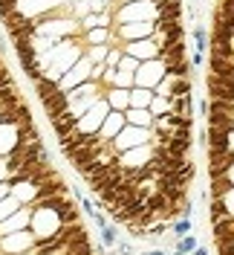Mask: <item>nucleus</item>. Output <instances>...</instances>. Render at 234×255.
I'll use <instances>...</instances> for the list:
<instances>
[{
  "mask_svg": "<svg viewBox=\"0 0 234 255\" xmlns=\"http://www.w3.org/2000/svg\"><path fill=\"white\" fill-rule=\"evenodd\" d=\"M113 87L133 90V87H136V76H133V73H125V70H116V81H113Z\"/></svg>",
  "mask_w": 234,
  "mask_h": 255,
  "instance_id": "393cba45",
  "label": "nucleus"
},
{
  "mask_svg": "<svg viewBox=\"0 0 234 255\" xmlns=\"http://www.w3.org/2000/svg\"><path fill=\"white\" fill-rule=\"evenodd\" d=\"M17 12V0H0V17H12Z\"/></svg>",
  "mask_w": 234,
  "mask_h": 255,
  "instance_id": "7c9ffc66",
  "label": "nucleus"
},
{
  "mask_svg": "<svg viewBox=\"0 0 234 255\" xmlns=\"http://www.w3.org/2000/svg\"><path fill=\"white\" fill-rule=\"evenodd\" d=\"M104 99H107L110 111L125 113L127 108H130V90H122V87H110L107 93H104Z\"/></svg>",
  "mask_w": 234,
  "mask_h": 255,
  "instance_id": "dca6fc26",
  "label": "nucleus"
},
{
  "mask_svg": "<svg viewBox=\"0 0 234 255\" xmlns=\"http://www.w3.org/2000/svg\"><path fill=\"white\" fill-rule=\"evenodd\" d=\"M122 58H125V49H122V47H110L107 58H104V67H110V70H119Z\"/></svg>",
  "mask_w": 234,
  "mask_h": 255,
  "instance_id": "a878e982",
  "label": "nucleus"
},
{
  "mask_svg": "<svg viewBox=\"0 0 234 255\" xmlns=\"http://www.w3.org/2000/svg\"><path fill=\"white\" fill-rule=\"evenodd\" d=\"M154 102V90H145V87H133L130 90V108H139V111H148ZM127 108V111H130Z\"/></svg>",
  "mask_w": 234,
  "mask_h": 255,
  "instance_id": "6ab92c4d",
  "label": "nucleus"
},
{
  "mask_svg": "<svg viewBox=\"0 0 234 255\" xmlns=\"http://www.w3.org/2000/svg\"><path fill=\"white\" fill-rule=\"evenodd\" d=\"M171 113L182 116V119H194V96H173L171 99Z\"/></svg>",
  "mask_w": 234,
  "mask_h": 255,
  "instance_id": "f3484780",
  "label": "nucleus"
},
{
  "mask_svg": "<svg viewBox=\"0 0 234 255\" xmlns=\"http://www.w3.org/2000/svg\"><path fill=\"white\" fill-rule=\"evenodd\" d=\"M194 44H197V52H200V55H203L205 49H208V35H205V29L203 26H194Z\"/></svg>",
  "mask_w": 234,
  "mask_h": 255,
  "instance_id": "cd10ccee",
  "label": "nucleus"
},
{
  "mask_svg": "<svg viewBox=\"0 0 234 255\" xmlns=\"http://www.w3.org/2000/svg\"><path fill=\"white\" fill-rule=\"evenodd\" d=\"M151 136H154V133H151L148 128L127 125L125 130H122L116 139H110V142L116 145V151H119V154H125V151H133V148H139V145H148V142H151Z\"/></svg>",
  "mask_w": 234,
  "mask_h": 255,
  "instance_id": "39448f33",
  "label": "nucleus"
},
{
  "mask_svg": "<svg viewBox=\"0 0 234 255\" xmlns=\"http://www.w3.org/2000/svg\"><path fill=\"white\" fill-rule=\"evenodd\" d=\"M125 119H127V125H133V128H154V113L151 111H139V108H130V111H125Z\"/></svg>",
  "mask_w": 234,
  "mask_h": 255,
  "instance_id": "a211bd4d",
  "label": "nucleus"
},
{
  "mask_svg": "<svg viewBox=\"0 0 234 255\" xmlns=\"http://www.w3.org/2000/svg\"><path fill=\"white\" fill-rule=\"evenodd\" d=\"M32 229H35V241H44L49 235H55L61 229V218L52 212V209L44 206H32Z\"/></svg>",
  "mask_w": 234,
  "mask_h": 255,
  "instance_id": "f03ea898",
  "label": "nucleus"
},
{
  "mask_svg": "<svg viewBox=\"0 0 234 255\" xmlns=\"http://www.w3.org/2000/svg\"><path fill=\"white\" fill-rule=\"evenodd\" d=\"M107 52H110V44H104V47H90L87 49V58H90V64H104Z\"/></svg>",
  "mask_w": 234,
  "mask_h": 255,
  "instance_id": "bb28decb",
  "label": "nucleus"
},
{
  "mask_svg": "<svg viewBox=\"0 0 234 255\" xmlns=\"http://www.w3.org/2000/svg\"><path fill=\"white\" fill-rule=\"evenodd\" d=\"M234 165V151H226V154H208V177H226Z\"/></svg>",
  "mask_w": 234,
  "mask_h": 255,
  "instance_id": "f8f14e48",
  "label": "nucleus"
},
{
  "mask_svg": "<svg viewBox=\"0 0 234 255\" xmlns=\"http://www.w3.org/2000/svg\"><path fill=\"white\" fill-rule=\"evenodd\" d=\"M49 125H52V130L58 133V139H64V136H70L73 130L78 128V119L73 116L70 111H64L61 116H55V119H49Z\"/></svg>",
  "mask_w": 234,
  "mask_h": 255,
  "instance_id": "2eb2a0df",
  "label": "nucleus"
},
{
  "mask_svg": "<svg viewBox=\"0 0 234 255\" xmlns=\"http://www.w3.org/2000/svg\"><path fill=\"white\" fill-rule=\"evenodd\" d=\"M145 255H165L162 250H151V253H145Z\"/></svg>",
  "mask_w": 234,
  "mask_h": 255,
  "instance_id": "58836bf2",
  "label": "nucleus"
},
{
  "mask_svg": "<svg viewBox=\"0 0 234 255\" xmlns=\"http://www.w3.org/2000/svg\"><path fill=\"white\" fill-rule=\"evenodd\" d=\"M194 250H197V241L191 238V235H185V238L176 241V253L179 255H188V253H194Z\"/></svg>",
  "mask_w": 234,
  "mask_h": 255,
  "instance_id": "c85d7f7f",
  "label": "nucleus"
},
{
  "mask_svg": "<svg viewBox=\"0 0 234 255\" xmlns=\"http://www.w3.org/2000/svg\"><path fill=\"white\" fill-rule=\"evenodd\" d=\"M29 221H32V209H17L12 218H6V221L0 223V238L15 235V232H23V226Z\"/></svg>",
  "mask_w": 234,
  "mask_h": 255,
  "instance_id": "9b49d317",
  "label": "nucleus"
},
{
  "mask_svg": "<svg viewBox=\"0 0 234 255\" xmlns=\"http://www.w3.org/2000/svg\"><path fill=\"white\" fill-rule=\"evenodd\" d=\"M208 215H211V226L234 218L232 212H229V206H226V200H220V197H211V212H208Z\"/></svg>",
  "mask_w": 234,
  "mask_h": 255,
  "instance_id": "aec40b11",
  "label": "nucleus"
},
{
  "mask_svg": "<svg viewBox=\"0 0 234 255\" xmlns=\"http://www.w3.org/2000/svg\"><path fill=\"white\" fill-rule=\"evenodd\" d=\"M9 194H12V186H9V183H0V200L9 197Z\"/></svg>",
  "mask_w": 234,
  "mask_h": 255,
  "instance_id": "f704fd0d",
  "label": "nucleus"
},
{
  "mask_svg": "<svg viewBox=\"0 0 234 255\" xmlns=\"http://www.w3.org/2000/svg\"><path fill=\"white\" fill-rule=\"evenodd\" d=\"M159 20V6L154 0H136L113 12V26L119 23H156Z\"/></svg>",
  "mask_w": 234,
  "mask_h": 255,
  "instance_id": "f257e3e1",
  "label": "nucleus"
},
{
  "mask_svg": "<svg viewBox=\"0 0 234 255\" xmlns=\"http://www.w3.org/2000/svg\"><path fill=\"white\" fill-rule=\"evenodd\" d=\"M232 189H234V183L229 177H214L211 180V197H226Z\"/></svg>",
  "mask_w": 234,
  "mask_h": 255,
  "instance_id": "5701e85b",
  "label": "nucleus"
},
{
  "mask_svg": "<svg viewBox=\"0 0 234 255\" xmlns=\"http://www.w3.org/2000/svg\"><path fill=\"white\" fill-rule=\"evenodd\" d=\"M87 81H93V64H90L87 55H81V58L64 73V79L58 81V87H61L64 93H70V90H76V87L87 84Z\"/></svg>",
  "mask_w": 234,
  "mask_h": 255,
  "instance_id": "7ed1b4c3",
  "label": "nucleus"
},
{
  "mask_svg": "<svg viewBox=\"0 0 234 255\" xmlns=\"http://www.w3.org/2000/svg\"><path fill=\"white\" fill-rule=\"evenodd\" d=\"M107 113H110V105H107V99L101 96L93 108H90V111L78 119L76 130H81V133H98V130H101V122L107 119Z\"/></svg>",
  "mask_w": 234,
  "mask_h": 255,
  "instance_id": "423d86ee",
  "label": "nucleus"
},
{
  "mask_svg": "<svg viewBox=\"0 0 234 255\" xmlns=\"http://www.w3.org/2000/svg\"><path fill=\"white\" fill-rule=\"evenodd\" d=\"M156 23H119L113 26V35H119L125 44H133V41H145V38H154Z\"/></svg>",
  "mask_w": 234,
  "mask_h": 255,
  "instance_id": "0eeeda50",
  "label": "nucleus"
},
{
  "mask_svg": "<svg viewBox=\"0 0 234 255\" xmlns=\"http://www.w3.org/2000/svg\"><path fill=\"white\" fill-rule=\"evenodd\" d=\"M168 76V67L154 58V61H142L139 70H136V87H145V90H156L159 81Z\"/></svg>",
  "mask_w": 234,
  "mask_h": 255,
  "instance_id": "20e7f679",
  "label": "nucleus"
},
{
  "mask_svg": "<svg viewBox=\"0 0 234 255\" xmlns=\"http://www.w3.org/2000/svg\"><path fill=\"white\" fill-rule=\"evenodd\" d=\"M173 235H176V238H185V235H191V221H188V218H179V221L173 223Z\"/></svg>",
  "mask_w": 234,
  "mask_h": 255,
  "instance_id": "c756f323",
  "label": "nucleus"
},
{
  "mask_svg": "<svg viewBox=\"0 0 234 255\" xmlns=\"http://www.w3.org/2000/svg\"><path fill=\"white\" fill-rule=\"evenodd\" d=\"M101 238H104L107 247H113V244H116V229H113V226H104V229H101Z\"/></svg>",
  "mask_w": 234,
  "mask_h": 255,
  "instance_id": "473e14b6",
  "label": "nucleus"
},
{
  "mask_svg": "<svg viewBox=\"0 0 234 255\" xmlns=\"http://www.w3.org/2000/svg\"><path fill=\"white\" fill-rule=\"evenodd\" d=\"M41 105H44V111H47L49 119H55V116H61L64 111H70V102H67V93H64L61 87L58 90H52L47 99H41Z\"/></svg>",
  "mask_w": 234,
  "mask_h": 255,
  "instance_id": "4468645a",
  "label": "nucleus"
},
{
  "mask_svg": "<svg viewBox=\"0 0 234 255\" xmlns=\"http://www.w3.org/2000/svg\"><path fill=\"white\" fill-rule=\"evenodd\" d=\"M125 128H127L125 113L110 111V113H107V119L101 122V130H98V133H101V139H107V142H110V139H116V136H119V133H122Z\"/></svg>",
  "mask_w": 234,
  "mask_h": 255,
  "instance_id": "9d476101",
  "label": "nucleus"
},
{
  "mask_svg": "<svg viewBox=\"0 0 234 255\" xmlns=\"http://www.w3.org/2000/svg\"><path fill=\"white\" fill-rule=\"evenodd\" d=\"M119 70H125V73H133V76H136V70H139V61H136L133 55H125V58H122V64H119Z\"/></svg>",
  "mask_w": 234,
  "mask_h": 255,
  "instance_id": "2f4dec72",
  "label": "nucleus"
},
{
  "mask_svg": "<svg viewBox=\"0 0 234 255\" xmlns=\"http://www.w3.org/2000/svg\"><path fill=\"white\" fill-rule=\"evenodd\" d=\"M125 55H133L136 61H154V58H159V47H156L154 38H145V41H133V44H125Z\"/></svg>",
  "mask_w": 234,
  "mask_h": 255,
  "instance_id": "6e6552de",
  "label": "nucleus"
},
{
  "mask_svg": "<svg viewBox=\"0 0 234 255\" xmlns=\"http://www.w3.org/2000/svg\"><path fill=\"white\" fill-rule=\"evenodd\" d=\"M226 177H229V180H232V183H234V165H232V171H229V174H226Z\"/></svg>",
  "mask_w": 234,
  "mask_h": 255,
  "instance_id": "ea45409f",
  "label": "nucleus"
},
{
  "mask_svg": "<svg viewBox=\"0 0 234 255\" xmlns=\"http://www.w3.org/2000/svg\"><path fill=\"white\" fill-rule=\"evenodd\" d=\"M220 200H226V206H229V212H232V215H234V189L229 191L226 197H220Z\"/></svg>",
  "mask_w": 234,
  "mask_h": 255,
  "instance_id": "72a5a7b5",
  "label": "nucleus"
},
{
  "mask_svg": "<svg viewBox=\"0 0 234 255\" xmlns=\"http://www.w3.org/2000/svg\"><path fill=\"white\" fill-rule=\"evenodd\" d=\"M151 157H154L151 145H139V148H133V151L119 154V162H122V168H133V171H139V168H145V165L151 162Z\"/></svg>",
  "mask_w": 234,
  "mask_h": 255,
  "instance_id": "1a4fd4ad",
  "label": "nucleus"
},
{
  "mask_svg": "<svg viewBox=\"0 0 234 255\" xmlns=\"http://www.w3.org/2000/svg\"><path fill=\"white\" fill-rule=\"evenodd\" d=\"M226 44H229V52L234 55V35H229V41H226Z\"/></svg>",
  "mask_w": 234,
  "mask_h": 255,
  "instance_id": "c9c22d12",
  "label": "nucleus"
},
{
  "mask_svg": "<svg viewBox=\"0 0 234 255\" xmlns=\"http://www.w3.org/2000/svg\"><path fill=\"white\" fill-rule=\"evenodd\" d=\"M3 250H6V253H23V250H35V235H32V232H26V229H23V232H15V235H6V238H3Z\"/></svg>",
  "mask_w": 234,
  "mask_h": 255,
  "instance_id": "ddd939ff",
  "label": "nucleus"
},
{
  "mask_svg": "<svg viewBox=\"0 0 234 255\" xmlns=\"http://www.w3.org/2000/svg\"><path fill=\"white\" fill-rule=\"evenodd\" d=\"M191 255H208V253H205L203 247H197V250H194V253H191Z\"/></svg>",
  "mask_w": 234,
  "mask_h": 255,
  "instance_id": "4c0bfd02",
  "label": "nucleus"
},
{
  "mask_svg": "<svg viewBox=\"0 0 234 255\" xmlns=\"http://www.w3.org/2000/svg\"><path fill=\"white\" fill-rule=\"evenodd\" d=\"M148 111L154 113V119H156V116H168V113H171V99L154 93V102H151V108H148Z\"/></svg>",
  "mask_w": 234,
  "mask_h": 255,
  "instance_id": "b1692460",
  "label": "nucleus"
},
{
  "mask_svg": "<svg viewBox=\"0 0 234 255\" xmlns=\"http://www.w3.org/2000/svg\"><path fill=\"white\" fill-rule=\"evenodd\" d=\"M110 35H113V29H107V26L90 29L87 32V44H90V47H104V44L110 41Z\"/></svg>",
  "mask_w": 234,
  "mask_h": 255,
  "instance_id": "4be33fe9",
  "label": "nucleus"
},
{
  "mask_svg": "<svg viewBox=\"0 0 234 255\" xmlns=\"http://www.w3.org/2000/svg\"><path fill=\"white\" fill-rule=\"evenodd\" d=\"M17 209H23V203L17 200L15 194H9V197H3V200H0V223L6 221V218H12V215H15Z\"/></svg>",
  "mask_w": 234,
  "mask_h": 255,
  "instance_id": "412c9836",
  "label": "nucleus"
},
{
  "mask_svg": "<svg viewBox=\"0 0 234 255\" xmlns=\"http://www.w3.org/2000/svg\"><path fill=\"white\" fill-rule=\"evenodd\" d=\"M3 174H9V171H6V162L0 159V177H3ZM0 183H3V180H0Z\"/></svg>",
  "mask_w": 234,
  "mask_h": 255,
  "instance_id": "e433bc0d",
  "label": "nucleus"
}]
</instances>
